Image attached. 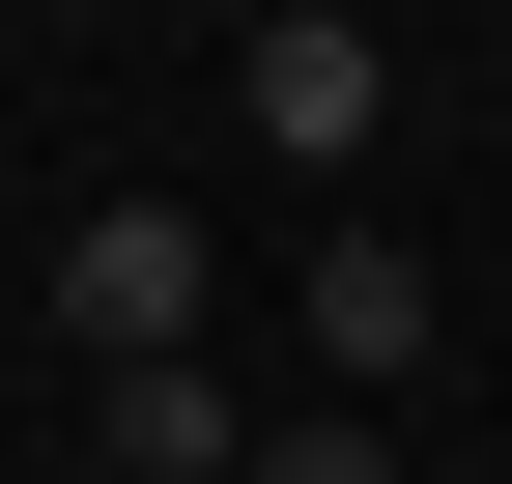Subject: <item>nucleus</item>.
<instances>
[{"mask_svg": "<svg viewBox=\"0 0 512 484\" xmlns=\"http://www.w3.org/2000/svg\"><path fill=\"white\" fill-rule=\"evenodd\" d=\"M86 456L114 484H256V399L228 371H86Z\"/></svg>", "mask_w": 512, "mask_h": 484, "instance_id": "4", "label": "nucleus"}, {"mask_svg": "<svg viewBox=\"0 0 512 484\" xmlns=\"http://www.w3.org/2000/svg\"><path fill=\"white\" fill-rule=\"evenodd\" d=\"M256 484H399V428H370V399H285V428H256Z\"/></svg>", "mask_w": 512, "mask_h": 484, "instance_id": "5", "label": "nucleus"}, {"mask_svg": "<svg viewBox=\"0 0 512 484\" xmlns=\"http://www.w3.org/2000/svg\"><path fill=\"white\" fill-rule=\"evenodd\" d=\"M57 342L86 371H200V200H86L57 228Z\"/></svg>", "mask_w": 512, "mask_h": 484, "instance_id": "1", "label": "nucleus"}, {"mask_svg": "<svg viewBox=\"0 0 512 484\" xmlns=\"http://www.w3.org/2000/svg\"><path fill=\"white\" fill-rule=\"evenodd\" d=\"M228 114H256L285 171H370V114H399V57H370L342 0H256V57H228Z\"/></svg>", "mask_w": 512, "mask_h": 484, "instance_id": "2", "label": "nucleus"}, {"mask_svg": "<svg viewBox=\"0 0 512 484\" xmlns=\"http://www.w3.org/2000/svg\"><path fill=\"white\" fill-rule=\"evenodd\" d=\"M285 342H313V399H399V371H427V342H456V285H427V257H399V228H342V257H313V285H285Z\"/></svg>", "mask_w": 512, "mask_h": 484, "instance_id": "3", "label": "nucleus"}]
</instances>
